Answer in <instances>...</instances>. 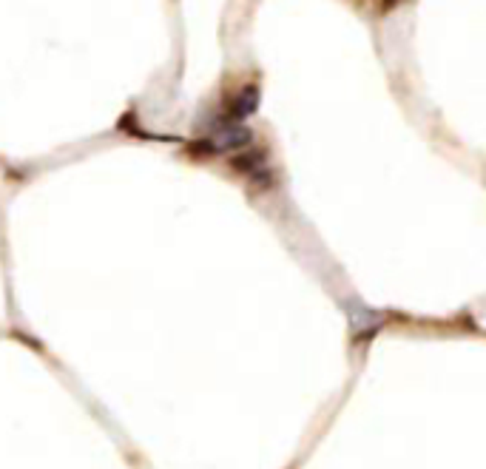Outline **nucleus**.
Here are the masks:
<instances>
[{
    "label": "nucleus",
    "instance_id": "nucleus-1",
    "mask_svg": "<svg viewBox=\"0 0 486 469\" xmlns=\"http://www.w3.org/2000/svg\"><path fill=\"white\" fill-rule=\"evenodd\" d=\"M259 106V89L256 86H245L242 91H236V97L227 106V123H239L245 120L248 114H254Z\"/></svg>",
    "mask_w": 486,
    "mask_h": 469
}]
</instances>
